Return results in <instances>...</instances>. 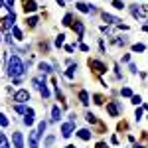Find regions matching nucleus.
Returning a JSON list of instances; mask_svg holds the SVG:
<instances>
[{"instance_id": "12", "label": "nucleus", "mask_w": 148, "mask_h": 148, "mask_svg": "<svg viewBox=\"0 0 148 148\" xmlns=\"http://www.w3.org/2000/svg\"><path fill=\"white\" fill-rule=\"evenodd\" d=\"M77 136H79L81 140H89V138H91V132H89L87 128H81L79 132H77Z\"/></svg>"}, {"instance_id": "10", "label": "nucleus", "mask_w": 148, "mask_h": 148, "mask_svg": "<svg viewBox=\"0 0 148 148\" xmlns=\"http://www.w3.org/2000/svg\"><path fill=\"white\" fill-rule=\"evenodd\" d=\"M38 136H40L38 130H32L30 132V148H38Z\"/></svg>"}, {"instance_id": "5", "label": "nucleus", "mask_w": 148, "mask_h": 148, "mask_svg": "<svg viewBox=\"0 0 148 148\" xmlns=\"http://www.w3.org/2000/svg\"><path fill=\"white\" fill-rule=\"evenodd\" d=\"M12 142H14V148H24V136H22V132H14V134H12Z\"/></svg>"}, {"instance_id": "6", "label": "nucleus", "mask_w": 148, "mask_h": 148, "mask_svg": "<svg viewBox=\"0 0 148 148\" xmlns=\"http://www.w3.org/2000/svg\"><path fill=\"white\" fill-rule=\"evenodd\" d=\"M22 8H24V12L28 14V12H34L36 8H38V4H36L34 0H22Z\"/></svg>"}, {"instance_id": "13", "label": "nucleus", "mask_w": 148, "mask_h": 148, "mask_svg": "<svg viewBox=\"0 0 148 148\" xmlns=\"http://www.w3.org/2000/svg\"><path fill=\"white\" fill-rule=\"evenodd\" d=\"M130 12H132V16H136V18H144V8H130Z\"/></svg>"}, {"instance_id": "22", "label": "nucleus", "mask_w": 148, "mask_h": 148, "mask_svg": "<svg viewBox=\"0 0 148 148\" xmlns=\"http://www.w3.org/2000/svg\"><path fill=\"white\" fill-rule=\"evenodd\" d=\"M12 34L16 36V40H22V32H20V28H16V26H14V28H12Z\"/></svg>"}, {"instance_id": "32", "label": "nucleus", "mask_w": 148, "mask_h": 148, "mask_svg": "<svg viewBox=\"0 0 148 148\" xmlns=\"http://www.w3.org/2000/svg\"><path fill=\"white\" fill-rule=\"evenodd\" d=\"M132 49H134V51H144V46H142V44H134Z\"/></svg>"}, {"instance_id": "35", "label": "nucleus", "mask_w": 148, "mask_h": 148, "mask_svg": "<svg viewBox=\"0 0 148 148\" xmlns=\"http://www.w3.org/2000/svg\"><path fill=\"white\" fill-rule=\"evenodd\" d=\"M134 116H136V121H140V119H142V109H136V113H134Z\"/></svg>"}, {"instance_id": "7", "label": "nucleus", "mask_w": 148, "mask_h": 148, "mask_svg": "<svg viewBox=\"0 0 148 148\" xmlns=\"http://www.w3.org/2000/svg\"><path fill=\"white\" fill-rule=\"evenodd\" d=\"M103 20L107 24H114V26H121V20L116 18V16H113V14H107V12H103Z\"/></svg>"}, {"instance_id": "38", "label": "nucleus", "mask_w": 148, "mask_h": 148, "mask_svg": "<svg viewBox=\"0 0 148 148\" xmlns=\"http://www.w3.org/2000/svg\"><path fill=\"white\" fill-rule=\"evenodd\" d=\"M123 61H125V63H128V61H130V56H128V53H126V56H123Z\"/></svg>"}, {"instance_id": "25", "label": "nucleus", "mask_w": 148, "mask_h": 148, "mask_svg": "<svg viewBox=\"0 0 148 148\" xmlns=\"http://www.w3.org/2000/svg\"><path fill=\"white\" fill-rule=\"evenodd\" d=\"M113 6L116 8V10H123V8H125V4H123L121 0H113Z\"/></svg>"}, {"instance_id": "16", "label": "nucleus", "mask_w": 148, "mask_h": 148, "mask_svg": "<svg viewBox=\"0 0 148 148\" xmlns=\"http://www.w3.org/2000/svg\"><path fill=\"white\" fill-rule=\"evenodd\" d=\"M75 69H77V65H73V63H71V65H69V69L65 71V75H67L69 79H73V75H75Z\"/></svg>"}, {"instance_id": "29", "label": "nucleus", "mask_w": 148, "mask_h": 148, "mask_svg": "<svg viewBox=\"0 0 148 148\" xmlns=\"http://www.w3.org/2000/svg\"><path fill=\"white\" fill-rule=\"evenodd\" d=\"M121 95H123V97H132V91H130L128 87H125V89L121 91Z\"/></svg>"}, {"instance_id": "28", "label": "nucleus", "mask_w": 148, "mask_h": 148, "mask_svg": "<svg viewBox=\"0 0 148 148\" xmlns=\"http://www.w3.org/2000/svg\"><path fill=\"white\" fill-rule=\"evenodd\" d=\"M24 125H34V116H28V114H26V116H24Z\"/></svg>"}, {"instance_id": "27", "label": "nucleus", "mask_w": 148, "mask_h": 148, "mask_svg": "<svg viewBox=\"0 0 148 148\" xmlns=\"http://www.w3.org/2000/svg\"><path fill=\"white\" fill-rule=\"evenodd\" d=\"M14 109H16V113H28V109H26V107H24V105H16V107H14Z\"/></svg>"}, {"instance_id": "31", "label": "nucleus", "mask_w": 148, "mask_h": 148, "mask_svg": "<svg viewBox=\"0 0 148 148\" xmlns=\"http://www.w3.org/2000/svg\"><path fill=\"white\" fill-rule=\"evenodd\" d=\"M142 103V97H138V95H132V105H140Z\"/></svg>"}, {"instance_id": "20", "label": "nucleus", "mask_w": 148, "mask_h": 148, "mask_svg": "<svg viewBox=\"0 0 148 148\" xmlns=\"http://www.w3.org/2000/svg\"><path fill=\"white\" fill-rule=\"evenodd\" d=\"M63 42H65V36H63V34H59V36L56 38V46H57V47H59V46H63Z\"/></svg>"}, {"instance_id": "21", "label": "nucleus", "mask_w": 148, "mask_h": 148, "mask_svg": "<svg viewBox=\"0 0 148 148\" xmlns=\"http://www.w3.org/2000/svg\"><path fill=\"white\" fill-rule=\"evenodd\" d=\"M85 119H87V123H91V125L97 123V119H95V114H93V113H87V114H85Z\"/></svg>"}, {"instance_id": "36", "label": "nucleus", "mask_w": 148, "mask_h": 148, "mask_svg": "<svg viewBox=\"0 0 148 148\" xmlns=\"http://www.w3.org/2000/svg\"><path fill=\"white\" fill-rule=\"evenodd\" d=\"M95 103H97V105H103V97L101 95H95Z\"/></svg>"}, {"instance_id": "41", "label": "nucleus", "mask_w": 148, "mask_h": 148, "mask_svg": "<svg viewBox=\"0 0 148 148\" xmlns=\"http://www.w3.org/2000/svg\"><path fill=\"white\" fill-rule=\"evenodd\" d=\"M144 109H146V111H148V105H144Z\"/></svg>"}, {"instance_id": "18", "label": "nucleus", "mask_w": 148, "mask_h": 148, "mask_svg": "<svg viewBox=\"0 0 148 148\" xmlns=\"http://www.w3.org/2000/svg\"><path fill=\"white\" fill-rule=\"evenodd\" d=\"M40 93H42V97H44V99H47V97H49V91H47L46 83H44V85H40Z\"/></svg>"}, {"instance_id": "9", "label": "nucleus", "mask_w": 148, "mask_h": 148, "mask_svg": "<svg viewBox=\"0 0 148 148\" xmlns=\"http://www.w3.org/2000/svg\"><path fill=\"white\" fill-rule=\"evenodd\" d=\"M71 132H73V123H65V125H61V134L67 138L71 136Z\"/></svg>"}, {"instance_id": "40", "label": "nucleus", "mask_w": 148, "mask_h": 148, "mask_svg": "<svg viewBox=\"0 0 148 148\" xmlns=\"http://www.w3.org/2000/svg\"><path fill=\"white\" fill-rule=\"evenodd\" d=\"M57 4H59V6H63V4H65V0H56Z\"/></svg>"}, {"instance_id": "33", "label": "nucleus", "mask_w": 148, "mask_h": 148, "mask_svg": "<svg viewBox=\"0 0 148 148\" xmlns=\"http://www.w3.org/2000/svg\"><path fill=\"white\" fill-rule=\"evenodd\" d=\"M71 20H73V18H71V14H67V16L63 18V24H65V26H69V24H71Z\"/></svg>"}, {"instance_id": "4", "label": "nucleus", "mask_w": 148, "mask_h": 148, "mask_svg": "<svg viewBox=\"0 0 148 148\" xmlns=\"http://www.w3.org/2000/svg\"><path fill=\"white\" fill-rule=\"evenodd\" d=\"M14 20H16V14H14V12H8V16L4 18V24H2V28H4V30H8V28H14Z\"/></svg>"}, {"instance_id": "37", "label": "nucleus", "mask_w": 148, "mask_h": 148, "mask_svg": "<svg viewBox=\"0 0 148 148\" xmlns=\"http://www.w3.org/2000/svg\"><path fill=\"white\" fill-rule=\"evenodd\" d=\"M79 49H81V51H89V46H85V44H81V46H79Z\"/></svg>"}, {"instance_id": "2", "label": "nucleus", "mask_w": 148, "mask_h": 148, "mask_svg": "<svg viewBox=\"0 0 148 148\" xmlns=\"http://www.w3.org/2000/svg\"><path fill=\"white\" fill-rule=\"evenodd\" d=\"M89 67H91L97 75H103V73L107 71V65L101 63V61H97V59H89Z\"/></svg>"}, {"instance_id": "1", "label": "nucleus", "mask_w": 148, "mask_h": 148, "mask_svg": "<svg viewBox=\"0 0 148 148\" xmlns=\"http://www.w3.org/2000/svg\"><path fill=\"white\" fill-rule=\"evenodd\" d=\"M6 69H8V75H10V77L18 79V77L24 73V63H22V59H20L18 56L8 57V65H6Z\"/></svg>"}, {"instance_id": "42", "label": "nucleus", "mask_w": 148, "mask_h": 148, "mask_svg": "<svg viewBox=\"0 0 148 148\" xmlns=\"http://www.w3.org/2000/svg\"><path fill=\"white\" fill-rule=\"evenodd\" d=\"M65 148H75V146H65Z\"/></svg>"}, {"instance_id": "3", "label": "nucleus", "mask_w": 148, "mask_h": 148, "mask_svg": "<svg viewBox=\"0 0 148 148\" xmlns=\"http://www.w3.org/2000/svg\"><path fill=\"white\" fill-rule=\"evenodd\" d=\"M14 101H16V103H26V101H30V93L26 91V89L16 91V93H14Z\"/></svg>"}, {"instance_id": "30", "label": "nucleus", "mask_w": 148, "mask_h": 148, "mask_svg": "<svg viewBox=\"0 0 148 148\" xmlns=\"http://www.w3.org/2000/svg\"><path fill=\"white\" fill-rule=\"evenodd\" d=\"M113 44H116V46H125L126 40H125V38H116V40H113Z\"/></svg>"}, {"instance_id": "23", "label": "nucleus", "mask_w": 148, "mask_h": 148, "mask_svg": "<svg viewBox=\"0 0 148 148\" xmlns=\"http://www.w3.org/2000/svg\"><path fill=\"white\" fill-rule=\"evenodd\" d=\"M46 128H47V125L44 123V121H42V123L38 125V132H40V134H44V132H46Z\"/></svg>"}, {"instance_id": "15", "label": "nucleus", "mask_w": 148, "mask_h": 148, "mask_svg": "<svg viewBox=\"0 0 148 148\" xmlns=\"http://www.w3.org/2000/svg\"><path fill=\"white\" fill-rule=\"evenodd\" d=\"M79 101L83 103V105H89V95H87V91H81L79 93Z\"/></svg>"}, {"instance_id": "34", "label": "nucleus", "mask_w": 148, "mask_h": 148, "mask_svg": "<svg viewBox=\"0 0 148 148\" xmlns=\"http://www.w3.org/2000/svg\"><path fill=\"white\" fill-rule=\"evenodd\" d=\"M0 125H2V126H8V119H6V116H4V114H2V116H0Z\"/></svg>"}, {"instance_id": "24", "label": "nucleus", "mask_w": 148, "mask_h": 148, "mask_svg": "<svg viewBox=\"0 0 148 148\" xmlns=\"http://www.w3.org/2000/svg\"><path fill=\"white\" fill-rule=\"evenodd\" d=\"M2 2H4V8H6L8 12H12V4H14V0H2Z\"/></svg>"}, {"instance_id": "39", "label": "nucleus", "mask_w": 148, "mask_h": 148, "mask_svg": "<svg viewBox=\"0 0 148 148\" xmlns=\"http://www.w3.org/2000/svg\"><path fill=\"white\" fill-rule=\"evenodd\" d=\"M97 148H109V146H107L105 142H99V144H97Z\"/></svg>"}, {"instance_id": "14", "label": "nucleus", "mask_w": 148, "mask_h": 148, "mask_svg": "<svg viewBox=\"0 0 148 148\" xmlns=\"http://www.w3.org/2000/svg\"><path fill=\"white\" fill-rule=\"evenodd\" d=\"M59 116H61L59 107H53V109H51V121H59Z\"/></svg>"}, {"instance_id": "17", "label": "nucleus", "mask_w": 148, "mask_h": 148, "mask_svg": "<svg viewBox=\"0 0 148 148\" xmlns=\"http://www.w3.org/2000/svg\"><path fill=\"white\" fill-rule=\"evenodd\" d=\"M0 148H10V144H8V138H6V134H0Z\"/></svg>"}, {"instance_id": "19", "label": "nucleus", "mask_w": 148, "mask_h": 148, "mask_svg": "<svg viewBox=\"0 0 148 148\" xmlns=\"http://www.w3.org/2000/svg\"><path fill=\"white\" fill-rule=\"evenodd\" d=\"M40 71H42V73H49V71H51V67H49L47 63H44V61H42V63H40Z\"/></svg>"}, {"instance_id": "26", "label": "nucleus", "mask_w": 148, "mask_h": 148, "mask_svg": "<svg viewBox=\"0 0 148 148\" xmlns=\"http://www.w3.org/2000/svg\"><path fill=\"white\" fill-rule=\"evenodd\" d=\"M26 24H28L30 28H34L36 24H38V18H36V16H32V18H28V22H26Z\"/></svg>"}, {"instance_id": "11", "label": "nucleus", "mask_w": 148, "mask_h": 148, "mask_svg": "<svg viewBox=\"0 0 148 148\" xmlns=\"http://www.w3.org/2000/svg\"><path fill=\"white\" fill-rule=\"evenodd\" d=\"M73 30L77 32V36H79V40H83V24H81L79 20H75V24H73Z\"/></svg>"}, {"instance_id": "8", "label": "nucleus", "mask_w": 148, "mask_h": 148, "mask_svg": "<svg viewBox=\"0 0 148 148\" xmlns=\"http://www.w3.org/2000/svg\"><path fill=\"white\" fill-rule=\"evenodd\" d=\"M107 113L111 114V116H119V103L116 101L109 103V105H107Z\"/></svg>"}]
</instances>
